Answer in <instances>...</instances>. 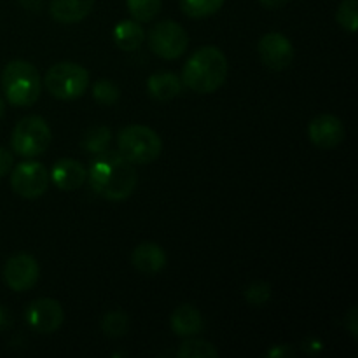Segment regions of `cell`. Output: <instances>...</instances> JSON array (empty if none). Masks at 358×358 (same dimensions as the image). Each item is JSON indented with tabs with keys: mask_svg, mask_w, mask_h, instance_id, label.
Segmentation results:
<instances>
[{
	"mask_svg": "<svg viewBox=\"0 0 358 358\" xmlns=\"http://www.w3.org/2000/svg\"><path fill=\"white\" fill-rule=\"evenodd\" d=\"M87 180L91 189L108 201L129 198L136 187L135 164L129 163L119 150H103L90 163Z\"/></svg>",
	"mask_w": 358,
	"mask_h": 358,
	"instance_id": "cell-1",
	"label": "cell"
},
{
	"mask_svg": "<svg viewBox=\"0 0 358 358\" xmlns=\"http://www.w3.org/2000/svg\"><path fill=\"white\" fill-rule=\"evenodd\" d=\"M227 70L226 55L219 48L205 45L187 59L182 72V83L194 93L208 94L226 83Z\"/></svg>",
	"mask_w": 358,
	"mask_h": 358,
	"instance_id": "cell-2",
	"label": "cell"
},
{
	"mask_svg": "<svg viewBox=\"0 0 358 358\" xmlns=\"http://www.w3.org/2000/svg\"><path fill=\"white\" fill-rule=\"evenodd\" d=\"M2 90L14 107H31L42 90L38 70L24 59L9 62L2 72Z\"/></svg>",
	"mask_w": 358,
	"mask_h": 358,
	"instance_id": "cell-3",
	"label": "cell"
},
{
	"mask_svg": "<svg viewBox=\"0 0 358 358\" xmlns=\"http://www.w3.org/2000/svg\"><path fill=\"white\" fill-rule=\"evenodd\" d=\"M119 154L133 164H147L156 161L163 150L159 135L149 126L131 124L119 131Z\"/></svg>",
	"mask_w": 358,
	"mask_h": 358,
	"instance_id": "cell-4",
	"label": "cell"
},
{
	"mask_svg": "<svg viewBox=\"0 0 358 358\" xmlns=\"http://www.w3.org/2000/svg\"><path fill=\"white\" fill-rule=\"evenodd\" d=\"M44 84L49 93L58 100H76L87 91L90 72L79 63H56L45 73Z\"/></svg>",
	"mask_w": 358,
	"mask_h": 358,
	"instance_id": "cell-5",
	"label": "cell"
},
{
	"mask_svg": "<svg viewBox=\"0 0 358 358\" xmlns=\"http://www.w3.org/2000/svg\"><path fill=\"white\" fill-rule=\"evenodd\" d=\"M51 128L41 115H28L14 126L10 147L21 157H35L51 145Z\"/></svg>",
	"mask_w": 358,
	"mask_h": 358,
	"instance_id": "cell-6",
	"label": "cell"
},
{
	"mask_svg": "<svg viewBox=\"0 0 358 358\" xmlns=\"http://www.w3.org/2000/svg\"><path fill=\"white\" fill-rule=\"evenodd\" d=\"M149 44L154 55L163 59H177L187 51L189 35L175 21L166 20L156 23L149 31Z\"/></svg>",
	"mask_w": 358,
	"mask_h": 358,
	"instance_id": "cell-7",
	"label": "cell"
},
{
	"mask_svg": "<svg viewBox=\"0 0 358 358\" xmlns=\"http://www.w3.org/2000/svg\"><path fill=\"white\" fill-rule=\"evenodd\" d=\"M49 171L48 168L37 161H23L16 164L10 173V187L17 196L27 199L41 198L49 187Z\"/></svg>",
	"mask_w": 358,
	"mask_h": 358,
	"instance_id": "cell-8",
	"label": "cell"
},
{
	"mask_svg": "<svg viewBox=\"0 0 358 358\" xmlns=\"http://www.w3.org/2000/svg\"><path fill=\"white\" fill-rule=\"evenodd\" d=\"M24 318H27V324L38 334H52L62 327L65 320V311L56 299L42 297L28 304Z\"/></svg>",
	"mask_w": 358,
	"mask_h": 358,
	"instance_id": "cell-9",
	"label": "cell"
},
{
	"mask_svg": "<svg viewBox=\"0 0 358 358\" xmlns=\"http://www.w3.org/2000/svg\"><path fill=\"white\" fill-rule=\"evenodd\" d=\"M41 268L34 255L30 254H16L7 259L3 266V282L14 292H24V290L34 289L37 283Z\"/></svg>",
	"mask_w": 358,
	"mask_h": 358,
	"instance_id": "cell-10",
	"label": "cell"
},
{
	"mask_svg": "<svg viewBox=\"0 0 358 358\" xmlns=\"http://www.w3.org/2000/svg\"><path fill=\"white\" fill-rule=\"evenodd\" d=\"M259 56L269 70L280 72L292 63L294 45L283 34L271 31V34H266L259 42Z\"/></svg>",
	"mask_w": 358,
	"mask_h": 358,
	"instance_id": "cell-11",
	"label": "cell"
},
{
	"mask_svg": "<svg viewBox=\"0 0 358 358\" xmlns=\"http://www.w3.org/2000/svg\"><path fill=\"white\" fill-rule=\"evenodd\" d=\"M308 135H310L311 143L317 145L318 149L331 150L345 140V126H343L341 119L336 115L320 114L311 119Z\"/></svg>",
	"mask_w": 358,
	"mask_h": 358,
	"instance_id": "cell-12",
	"label": "cell"
},
{
	"mask_svg": "<svg viewBox=\"0 0 358 358\" xmlns=\"http://www.w3.org/2000/svg\"><path fill=\"white\" fill-rule=\"evenodd\" d=\"M49 177L52 184L62 191H76L86 182L87 171L79 161L65 157V159L56 161Z\"/></svg>",
	"mask_w": 358,
	"mask_h": 358,
	"instance_id": "cell-13",
	"label": "cell"
},
{
	"mask_svg": "<svg viewBox=\"0 0 358 358\" xmlns=\"http://www.w3.org/2000/svg\"><path fill=\"white\" fill-rule=\"evenodd\" d=\"M94 7V0H51L49 14L63 24H73L86 20Z\"/></svg>",
	"mask_w": 358,
	"mask_h": 358,
	"instance_id": "cell-14",
	"label": "cell"
},
{
	"mask_svg": "<svg viewBox=\"0 0 358 358\" xmlns=\"http://www.w3.org/2000/svg\"><path fill=\"white\" fill-rule=\"evenodd\" d=\"M131 262L143 275H157L166 266V254L157 243L145 241L133 250Z\"/></svg>",
	"mask_w": 358,
	"mask_h": 358,
	"instance_id": "cell-15",
	"label": "cell"
},
{
	"mask_svg": "<svg viewBox=\"0 0 358 358\" xmlns=\"http://www.w3.org/2000/svg\"><path fill=\"white\" fill-rule=\"evenodd\" d=\"M171 329L177 336L191 338L203 331V317L192 304H180L171 315Z\"/></svg>",
	"mask_w": 358,
	"mask_h": 358,
	"instance_id": "cell-16",
	"label": "cell"
},
{
	"mask_svg": "<svg viewBox=\"0 0 358 358\" xmlns=\"http://www.w3.org/2000/svg\"><path fill=\"white\" fill-rule=\"evenodd\" d=\"M147 91L157 101H170L177 98L182 91V83L175 73L159 72L154 73L147 80Z\"/></svg>",
	"mask_w": 358,
	"mask_h": 358,
	"instance_id": "cell-17",
	"label": "cell"
},
{
	"mask_svg": "<svg viewBox=\"0 0 358 358\" xmlns=\"http://www.w3.org/2000/svg\"><path fill=\"white\" fill-rule=\"evenodd\" d=\"M114 41L122 51H136L145 41V31L140 27L138 21L124 20L114 28Z\"/></svg>",
	"mask_w": 358,
	"mask_h": 358,
	"instance_id": "cell-18",
	"label": "cell"
},
{
	"mask_svg": "<svg viewBox=\"0 0 358 358\" xmlns=\"http://www.w3.org/2000/svg\"><path fill=\"white\" fill-rule=\"evenodd\" d=\"M112 140V131L107 126H94V128H90L83 136V149L86 152L91 154H100L103 150L108 149Z\"/></svg>",
	"mask_w": 358,
	"mask_h": 358,
	"instance_id": "cell-19",
	"label": "cell"
},
{
	"mask_svg": "<svg viewBox=\"0 0 358 358\" xmlns=\"http://www.w3.org/2000/svg\"><path fill=\"white\" fill-rule=\"evenodd\" d=\"M224 2L226 0H182L180 6L185 16L201 20V17H208L215 14L224 6Z\"/></svg>",
	"mask_w": 358,
	"mask_h": 358,
	"instance_id": "cell-20",
	"label": "cell"
},
{
	"mask_svg": "<svg viewBox=\"0 0 358 358\" xmlns=\"http://www.w3.org/2000/svg\"><path fill=\"white\" fill-rule=\"evenodd\" d=\"M177 355L180 358H217L219 352L212 343L205 341V339H187L182 343Z\"/></svg>",
	"mask_w": 358,
	"mask_h": 358,
	"instance_id": "cell-21",
	"label": "cell"
},
{
	"mask_svg": "<svg viewBox=\"0 0 358 358\" xmlns=\"http://www.w3.org/2000/svg\"><path fill=\"white\" fill-rule=\"evenodd\" d=\"M128 10L138 23H149L159 14L161 0H128Z\"/></svg>",
	"mask_w": 358,
	"mask_h": 358,
	"instance_id": "cell-22",
	"label": "cell"
},
{
	"mask_svg": "<svg viewBox=\"0 0 358 358\" xmlns=\"http://www.w3.org/2000/svg\"><path fill=\"white\" fill-rule=\"evenodd\" d=\"M129 318L124 311H110L101 318V331L108 338H121L128 332Z\"/></svg>",
	"mask_w": 358,
	"mask_h": 358,
	"instance_id": "cell-23",
	"label": "cell"
},
{
	"mask_svg": "<svg viewBox=\"0 0 358 358\" xmlns=\"http://www.w3.org/2000/svg\"><path fill=\"white\" fill-rule=\"evenodd\" d=\"M93 98L100 105L110 107L121 98V90L108 79H98L93 86Z\"/></svg>",
	"mask_w": 358,
	"mask_h": 358,
	"instance_id": "cell-24",
	"label": "cell"
},
{
	"mask_svg": "<svg viewBox=\"0 0 358 358\" xmlns=\"http://www.w3.org/2000/svg\"><path fill=\"white\" fill-rule=\"evenodd\" d=\"M339 27L350 34H355L358 28V2L357 0H343L336 14Z\"/></svg>",
	"mask_w": 358,
	"mask_h": 358,
	"instance_id": "cell-25",
	"label": "cell"
},
{
	"mask_svg": "<svg viewBox=\"0 0 358 358\" xmlns=\"http://www.w3.org/2000/svg\"><path fill=\"white\" fill-rule=\"evenodd\" d=\"M271 285L262 280H255L245 289V299L250 306H264L271 299Z\"/></svg>",
	"mask_w": 358,
	"mask_h": 358,
	"instance_id": "cell-26",
	"label": "cell"
},
{
	"mask_svg": "<svg viewBox=\"0 0 358 358\" xmlns=\"http://www.w3.org/2000/svg\"><path fill=\"white\" fill-rule=\"evenodd\" d=\"M13 164H14L13 154H10L7 149H3V147H0V177L9 173Z\"/></svg>",
	"mask_w": 358,
	"mask_h": 358,
	"instance_id": "cell-27",
	"label": "cell"
},
{
	"mask_svg": "<svg viewBox=\"0 0 358 358\" xmlns=\"http://www.w3.org/2000/svg\"><path fill=\"white\" fill-rule=\"evenodd\" d=\"M346 327H348L350 334L353 336V338H358V308L353 306L352 310L348 311V315H346Z\"/></svg>",
	"mask_w": 358,
	"mask_h": 358,
	"instance_id": "cell-28",
	"label": "cell"
},
{
	"mask_svg": "<svg viewBox=\"0 0 358 358\" xmlns=\"http://www.w3.org/2000/svg\"><path fill=\"white\" fill-rule=\"evenodd\" d=\"M269 357H275V358H285V357H294V350L287 345H280L276 348H273L271 352L268 353Z\"/></svg>",
	"mask_w": 358,
	"mask_h": 358,
	"instance_id": "cell-29",
	"label": "cell"
},
{
	"mask_svg": "<svg viewBox=\"0 0 358 358\" xmlns=\"http://www.w3.org/2000/svg\"><path fill=\"white\" fill-rule=\"evenodd\" d=\"M259 3H261L262 7H266V9L275 10V9H282L283 6H287L289 0H259Z\"/></svg>",
	"mask_w": 358,
	"mask_h": 358,
	"instance_id": "cell-30",
	"label": "cell"
},
{
	"mask_svg": "<svg viewBox=\"0 0 358 358\" xmlns=\"http://www.w3.org/2000/svg\"><path fill=\"white\" fill-rule=\"evenodd\" d=\"M10 325V315L3 306H0V332L6 331Z\"/></svg>",
	"mask_w": 358,
	"mask_h": 358,
	"instance_id": "cell-31",
	"label": "cell"
},
{
	"mask_svg": "<svg viewBox=\"0 0 358 358\" xmlns=\"http://www.w3.org/2000/svg\"><path fill=\"white\" fill-rule=\"evenodd\" d=\"M21 6L28 10H41L42 0H20Z\"/></svg>",
	"mask_w": 358,
	"mask_h": 358,
	"instance_id": "cell-32",
	"label": "cell"
},
{
	"mask_svg": "<svg viewBox=\"0 0 358 358\" xmlns=\"http://www.w3.org/2000/svg\"><path fill=\"white\" fill-rule=\"evenodd\" d=\"M3 112H6V103H3V100L0 98V119L3 117Z\"/></svg>",
	"mask_w": 358,
	"mask_h": 358,
	"instance_id": "cell-33",
	"label": "cell"
}]
</instances>
